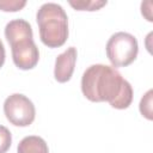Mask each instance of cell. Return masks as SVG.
I'll list each match as a JSON object with an SVG mask.
<instances>
[{"mask_svg":"<svg viewBox=\"0 0 153 153\" xmlns=\"http://www.w3.org/2000/svg\"><path fill=\"white\" fill-rule=\"evenodd\" d=\"M82 94L91 102H109L115 109H127L133 100L131 85L112 66H90L81 78Z\"/></svg>","mask_w":153,"mask_h":153,"instance_id":"6da1fadb","label":"cell"},{"mask_svg":"<svg viewBox=\"0 0 153 153\" xmlns=\"http://www.w3.org/2000/svg\"><path fill=\"white\" fill-rule=\"evenodd\" d=\"M5 37L12 50L14 65L23 71L32 69L39 60V51L33 42L32 27L24 19H13L5 26Z\"/></svg>","mask_w":153,"mask_h":153,"instance_id":"7a4b0ae2","label":"cell"},{"mask_svg":"<svg viewBox=\"0 0 153 153\" xmlns=\"http://www.w3.org/2000/svg\"><path fill=\"white\" fill-rule=\"evenodd\" d=\"M39 37L48 48H59L68 38V17L62 6L54 2L43 4L36 14Z\"/></svg>","mask_w":153,"mask_h":153,"instance_id":"3957f363","label":"cell"},{"mask_svg":"<svg viewBox=\"0 0 153 153\" xmlns=\"http://www.w3.org/2000/svg\"><path fill=\"white\" fill-rule=\"evenodd\" d=\"M105 50L112 67H127L136 59L139 44L131 33L120 31L109 38Z\"/></svg>","mask_w":153,"mask_h":153,"instance_id":"277c9868","label":"cell"},{"mask_svg":"<svg viewBox=\"0 0 153 153\" xmlns=\"http://www.w3.org/2000/svg\"><path fill=\"white\" fill-rule=\"evenodd\" d=\"M4 112L7 121L17 127L30 126L36 116L33 103L20 93H13L5 99Z\"/></svg>","mask_w":153,"mask_h":153,"instance_id":"5b68a950","label":"cell"},{"mask_svg":"<svg viewBox=\"0 0 153 153\" xmlns=\"http://www.w3.org/2000/svg\"><path fill=\"white\" fill-rule=\"evenodd\" d=\"M76 62V49L74 47L67 48L62 54H60L55 60L54 76L59 82H67L74 72Z\"/></svg>","mask_w":153,"mask_h":153,"instance_id":"8992f818","label":"cell"},{"mask_svg":"<svg viewBox=\"0 0 153 153\" xmlns=\"http://www.w3.org/2000/svg\"><path fill=\"white\" fill-rule=\"evenodd\" d=\"M17 153H49V148L41 136L30 135L18 143Z\"/></svg>","mask_w":153,"mask_h":153,"instance_id":"52a82bcc","label":"cell"},{"mask_svg":"<svg viewBox=\"0 0 153 153\" xmlns=\"http://www.w3.org/2000/svg\"><path fill=\"white\" fill-rule=\"evenodd\" d=\"M69 5L78 11H97L106 5V1H69Z\"/></svg>","mask_w":153,"mask_h":153,"instance_id":"ba28073f","label":"cell"},{"mask_svg":"<svg viewBox=\"0 0 153 153\" xmlns=\"http://www.w3.org/2000/svg\"><path fill=\"white\" fill-rule=\"evenodd\" d=\"M152 94H153V91L148 90L146 92V94L141 98V102H140V112L142 114V116H145L148 120L153 118V116H152Z\"/></svg>","mask_w":153,"mask_h":153,"instance_id":"9c48e42d","label":"cell"},{"mask_svg":"<svg viewBox=\"0 0 153 153\" xmlns=\"http://www.w3.org/2000/svg\"><path fill=\"white\" fill-rule=\"evenodd\" d=\"M26 5L24 0H0V10L5 12H17L20 11Z\"/></svg>","mask_w":153,"mask_h":153,"instance_id":"30bf717a","label":"cell"},{"mask_svg":"<svg viewBox=\"0 0 153 153\" xmlns=\"http://www.w3.org/2000/svg\"><path fill=\"white\" fill-rule=\"evenodd\" d=\"M12 143V135L11 131L0 124V153H6Z\"/></svg>","mask_w":153,"mask_h":153,"instance_id":"8fae6325","label":"cell"},{"mask_svg":"<svg viewBox=\"0 0 153 153\" xmlns=\"http://www.w3.org/2000/svg\"><path fill=\"white\" fill-rule=\"evenodd\" d=\"M5 57H6V53H5V47L2 44V41L0 39V68L4 66L5 63Z\"/></svg>","mask_w":153,"mask_h":153,"instance_id":"7c38bea8","label":"cell"}]
</instances>
